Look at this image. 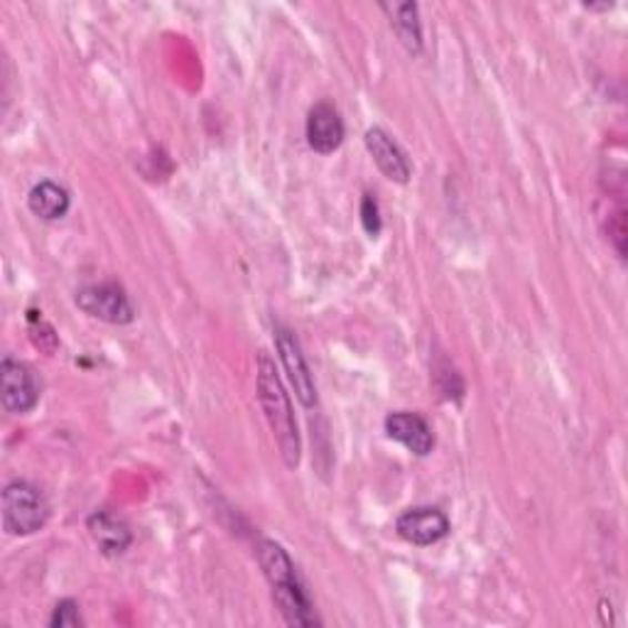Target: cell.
<instances>
[{
  "mask_svg": "<svg viewBox=\"0 0 628 628\" xmlns=\"http://www.w3.org/2000/svg\"><path fill=\"white\" fill-rule=\"evenodd\" d=\"M259 401L261 408L265 413V421L273 429V437L277 442V449H281V457L285 462L287 469H297L300 464V429L293 413V405L285 393V386L281 376H277V368L273 364V358L265 352L259 354Z\"/></svg>",
  "mask_w": 628,
  "mask_h": 628,
  "instance_id": "6da1fadb",
  "label": "cell"
},
{
  "mask_svg": "<svg viewBox=\"0 0 628 628\" xmlns=\"http://www.w3.org/2000/svg\"><path fill=\"white\" fill-rule=\"evenodd\" d=\"M3 528L8 535H32L44 528L50 504L38 486L30 482H10L3 488Z\"/></svg>",
  "mask_w": 628,
  "mask_h": 628,
  "instance_id": "7a4b0ae2",
  "label": "cell"
},
{
  "mask_svg": "<svg viewBox=\"0 0 628 628\" xmlns=\"http://www.w3.org/2000/svg\"><path fill=\"white\" fill-rule=\"evenodd\" d=\"M77 307L87 312L89 317L109 324H131L135 317V310L131 300H128L125 290L115 283L81 287L77 293Z\"/></svg>",
  "mask_w": 628,
  "mask_h": 628,
  "instance_id": "3957f363",
  "label": "cell"
},
{
  "mask_svg": "<svg viewBox=\"0 0 628 628\" xmlns=\"http://www.w3.org/2000/svg\"><path fill=\"white\" fill-rule=\"evenodd\" d=\"M0 401L13 415L30 413L40 401V386L32 368L16 358H3L0 364Z\"/></svg>",
  "mask_w": 628,
  "mask_h": 628,
  "instance_id": "277c9868",
  "label": "cell"
},
{
  "mask_svg": "<svg viewBox=\"0 0 628 628\" xmlns=\"http://www.w3.org/2000/svg\"><path fill=\"white\" fill-rule=\"evenodd\" d=\"M275 346L285 366V374L290 383H293L297 401L305 405V408H314V405H317V388H314L310 366L305 362V354H302L297 336L285 327H275Z\"/></svg>",
  "mask_w": 628,
  "mask_h": 628,
  "instance_id": "5b68a950",
  "label": "cell"
},
{
  "mask_svg": "<svg viewBox=\"0 0 628 628\" xmlns=\"http://www.w3.org/2000/svg\"><path fill=\"white\" fill-rule=\"evenodd\" d=\"M403 540L413 545H435L449 533V518L439 508H411L395 523Z\"/></svg>",
  "mask_w": 628,
  "mask_h": 628,
  "instance_id": "8992f818",
  "label": "cell"
},
{
  "mask_svg": "<svg viewBox=\"0 0 628 628\" xmlns=\"http://www.w3.org/2000/svg\"><path fill=\"white\" fill-rule=\"evenodd\" d=\"M307 143L314 153L330 155L344 143V121L332 103H317L307 115Z\"/></svg>",
  "mask_w": 628,
  "mask_h": 628,
  "instance_id": "52a82bcc",
  "label": "cell"
},
{
  "mask_svg": "<svg viewBox=\"0 0 628 628\" xmlns=\"http://www.w3.org/2000/svg\"><path fill=\"white\" fill-rule=\"evenodd\" d=\"M366 148L371 158L378 165V170L386 174L391 182H398L405 184L411 180V162L405 158L403 150L398 148V143L393 141V138L383 131V128H371L366 131Z\"/></svg>",
  "mask_w": 628,
  "mask_h": 628,
  "instance_id": "ba28073f",
  "label": "cell"
},
{
  "mask_svg": "<svg viewBox=\"0 0 628 628\" xmlns=\"http://www.w3.org/2000/svg\"><path fill=\"white\" fill-rule=\"evenodd\" d=\"M386 433L417 457H427L435 449V435L415 413H393L386 417Z\"/></svg>",
  "mask_w": 628,
  "mask_h": 628,
  "instance_id": "9c48e42d",
  "label": "cell"
},
{
  "mask_svg": "<svg viewBox=\"0 0 628 628\" xmlns=\"http://www.w3.org/2000/svg\"><path fill=\"white\" fill-rule=\"evenodd\" d=\"M87 528L107 557L123 555L133 543V533L128 528V523L121 516H115L113 510H94L87 520Z\"/></svg>",
  "mask_w": 628,
  "mask_h": 628,
  "instance_id": "30bf717a",
  "label": "cell"
},
{
  "mask_svg": "<svg viewBox=\"0 0 628 628\" xmlns=\"http://www.w3.org/2000/svg\"><path fill=\"white\" fill-rule=\"evenodd\" d=\"M273 601L275 607L281 609L283 619L290 626H317L320 619L317 614L312 609V601L307 597V591L302 589L300 579H290L283 581V585H275L273 587Z\"/></svg>",
  "mask_w": 628,
  "mask_h": 628,
  "instance_id": "8fae6325",
  "label": "cell"
},
{
  "mask_svg": "<svg viewBox=\"0 0 628 628\" xmlns=\"http://www.w3.org/2000/svg\"><path fill=\"white\" fill-rule=\"evenodd\" d=\"M391 16V26L403 42V48L411 54L423 52V26H421V10L415 3H383L381 6Z\"/></svg>",
  "mask_w": 628,
  "mask_h": 628,
  "instance_id": "7c38bea8",
  "label": "cell"
},
{
  "mask_svg": "<svg viewBox=\"0 0 628 628\" xmlns=\"http://www.w3.org/2000/svg\"><path fill=\"white\" fill-rule=\"evenodd\" d=\"M28 206L34 216H40L44 221H57L69 212V194L60 184H54L50 180H44L40 184H34Z\"/></svg>",
  "mask_w": 628,
  "mask_h": 628,
  "instance_id": "4fadbf2b",
  "label": "cell"
},
{
  "mask_svg": "<svg viewBox=\"0 0 628 628\" xmlns=\"http://www.w3.org/2000/svg\"><path fill=\"white\" fill-rule=\"evenodd\" d=\"M259 557H261L263 573H265L267 581H271V587L283 585V581H290V579L297 577L295 565H293V560H290V555L283 550V545H277L273 540H263Z\"/></svg>",
  "mask_w": 628,
  "mask_h": 628,
  "instance_id": "5bb4252c",
  "label": "cell"
},
{
  "mask_svg": "<svg viewBox=\"0 0 628 628\" xmlns=\"http://www.w3.org/2000/svg\"><path fill=\"white\" fill-rule=\"evenodd\" d=\"M84 621H81V614H79V604L72 599H64L54 607V614L50 619L52 628H77Z\"/></svg>",
  "mask_w": 628,
  "mask_h": 628,
  "instance_id": "9a60e30c",
  "label": "cell"
},
{
  "mask_svg": "<svg viewBox=\"0 0 628 628\" xmlns=\"http://www.w3.org/2000/svg\"><path fill=\"white\" fill-rule=\"evenodd\" d=\"M362 221H364L366 234H371V236L381 234V209H378V202H376L374 194H364Z\"/></svg>",
  "mask_w": 628,
  "mask_h": 628,
  "instance_id": "2e32d148",
  "label": "cell"
}]
</instances>
